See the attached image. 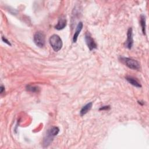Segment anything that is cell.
Listing matches in <instances>:
<instances>
[{
    "label": "cell",
    "instance_id": "6da1fadb",
    "mask_svg": "<svg viewBox=\"0 0 149 149\" xmlns=\"http://www.w3.org/2000/svg\"><path fill=\"white\" fill-rule=\"evenodd\" d=\"M60 132V129L57 126H53L51 128H50L49 130H48L47 132V135L44 139L43 141V145L45 147H47L50 145V144L52 142L54 137L58 134Z\"/></svg>",
    "mask_w": 149,
    "mask_h": 149
},
{
    "label": "cell",
    "instance_id": "7a4b0ae2",
    "mask_svg": "<svg viewBox=\"0 0 149 149\" xmlns=\"http://www.w3.org/2000/svg\"><path fill=\"white\" fill-rule=\"evenodd\" d=\"M49 42L54 51L56 52L59 51L62 47V41L61 37L57 34H53L51 36L50 38Z\"/></svg>",
    "mask_w": 149,
    "mask_h": 149
},
{
    "label": "cell",
    "instance_id": "3957f363",
    "mask_svg": "<svg viewBox=\"0 0 149 149\" xmlns=\"http://www.w3.org/2000/svg\"><path fill=\"white\" fill-rule=\"evenodd\" d=\"M121 60L130 69L133 70H139L140 68V64L136 60L126 57H121Z\"/></svg>",
    "mask_w": 149,
    "mask_h": 149
},
{
    "label": "cell",
    "instance_id": "277c9868",
    "mask_svg": "<svg viewBox=\"0 0 149 149\" xmlns=\"http://www.w3.org/2000/svg\"><path fill=\"white\" fill-rule=\"evenodd\" d=\"M33 41L37 47L40 48L43 47L46 43L45 34L42 32H36L33 37Z\"/></svg>",
    "mask_w": 149,
    "mask_h": 149
},
{
    "label": "cell",
    "instance_id": "5b68a950",
    "mask_svg": "<svg viewBox=\"0 0 149 149\" xmlns=\"http://www.w3.org/2000/svg\"><path fill=\"white\" fill-rule=\"evenodd\" d=\"M85 38L86 43L90 51H92L94 49L97 48V44L95 42H94V39L92 38V37L91 36L90 33H86Z\"/></svg>",
    "mask_w": 149,
    "mask_h": 149
},
{
    "label": "cell",
    "instance_id": "8992f818",
    "mask_svg": "<svg viewBox=\"0 0 149 149\" xmlns=\"http://www.w3.org/2000/svg\"><path fill=\"white\" fill-rule=\"evenodd\" d=\"M133 44V31L132 28H129L127 32V40L125 42V47L130 50L132 48Z\"/></svg>",
    "mask_w": 149,
    "mask_h": 149
},
{
    "label": "cell",
    "instance_id": "52a82bcc",
    "mask_svg": "<svg viewBox=\"0 0 149 149\" xmlns=\"http://www.w3.org/2000/svg\"><path fill=\"white\" fill-rule=\"evenodd\" d=\"M66 26V19L64 17H62L60 18L57 25L55 26V28L58 30L64 29Z\"/></svg>",
    "mask_w": 149,
    "mask_h": 149
},
{
    "label": "cell",
    "instance_id": "ba28073f",
    "mask_svg": "<svg viewBox=\"0 0 149 149\" xmlns=\"http://www.w3.org/2000/svg\"><path fill=\"white\" fill-rule=\"evenodd\" d=\"M83 28V23L82 22H79L76 27V32H75V34L74 35L73 37V42L74 43H76L77 40V37L80 33V32L82 31Z\"/></svg>",
    "mask_w": 149,
    "mask_h": 149
},
{
    "label": "cell",
    "instance_id": "9c48e42d",
    "mask_svg": "<svg viewBox=\"0 0 149 149\" xmlns=\"http://www.w3.org/2000/svg\"><path fill=\"white\" fill-rule=\"evenodd\" d=\"M93 105V103L92 102H90L89 103H87V104H86L85 106H83L82 109H81L80 111V114L81 116H83L85 114H86L90 110L92 107Z\"/></svg>",
    "mask_w": 149,
    "mask_h": 149
},
{
    "label": "cell",
    "instance_id": "30bf717a",
    "mask_svg": "<svg viewBox=\"0 0 149 149\" xmlns=\"http://www.w3.org/2000/svg\"><path fill=\"white\" fill-rule=\"evenodd\" d=\"M126 80L128 81V82L131 84L132 85H133V86H135L136 87H138V88H140L142 87L141 85L140 84V83L138 82V81L136 79L133 78V77H131V76H126Z\"/></svg>",
    "mask_w": 149,
    "mask_h": 149
},
{
    "label": "cell",
    "instance_id": "8fae6325",
    "mask_svg": "<svg viewBox=\"0 0 149 149\" xmlns=\"http://www.w3.org/2000/svg\"><path fill=\"white\" fill-rule=\"evenodd\" d=\"M140 25L142 27V30L143 34H146V17L144 15H142L140 16Z\"/></svg>",
    "mask_w": 149,
    "mask_h": 149
},
{
    "label": "cell",
    "instance_id": "7c38bea8",
    "mask_svg": "<svg viewBox=\"0 0 149 149\" xmlns=\"http://www.w3.org/2000/svg\"><path fill=\"white\" fill-rule=\"evenodd\" d=\"M26 89L27 90L30 91L31 92H38V87H36V86H30V85H28L26 86Z\"/></svg>",
    "mask_w": 149,
    "mask_h": 149
},
{
    "label": "cell",
    "instance_id": "4fadbf2b",
    "mask_svg": "<svg viewBox=\"0 0 149 149\" xmlns=\"http://www.w3.org/2000/svg\"><path fill=\"white\" fill-rule=\"evenodd\" d=\"M110 109V105H105V106H103L102 107H101L100 108V111H104V110H108Z\"/></svg>",
    "mask_w": 149,
    "mask_h": 149
},
{
    "label": "cell",
    "instance_id": "5bb4252c",
    "mask_svg": "<svg viewBox=\"0 0 149 149\" xmlns=\"http://www.w3.org/2000/svg\"><path fill=\"white\" fill-rule=\"evenodd\" d=\"M2 40H3V41L5 43H6V44H7L8 45L11 46V43L9 42V40H8V39H7V38H5V37H2Z\"/></svg>",
    "mask_w": 149,
    "mask_h": 149
},
{
    "label": "cell",
    "instance_id": "9a60e30c",
    "mask_svg": "<svg viewBox=\"0 0 149 149\" xmlns=\"http://www.w3.org/2000/svg\"><path fill=\"white\" fill-rule=\"evenodd\" d=\"M0 88H1V89H0V90H0V93H3V92L4 91V90H5V87L2 85Z\"/></svg>",
    "mask_w": 149,
    "mask_h": 149
}]
</instances>
